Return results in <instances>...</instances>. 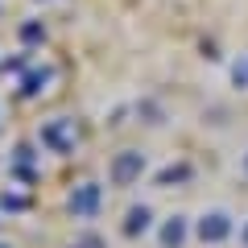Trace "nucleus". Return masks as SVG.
<instances>
[{
    "label": "nucleus",
    "mask_w": 248,
    "mask_h": 248,
    "mask_svg": "<svg viewBox=\"0 0 248 248\" xmlns=\"http://www.w3.org/2000/svg\"><path fill=\"white\" fill-rule=\"evenodd\" d=\"M79 248H99V240H95V236H87V240H83Z\"/></svg>",
    "instance_id": "11"
},
{
    "label": "nucleus",
    "mask_w": 248,
    "mask_h": 248,
    "mask_svg": "<svg viewBox=\"0 0 248 248\" xmlns=\"http://www.w3.org/2000/svg\"><path fill=\"white\" fill-rule=\"evenodd\" d=\"M99 203H104V186H99V182H83V186H75V195H71V211H75V219H91V215L99 211Z\"/></svg>",
    "instance_id": "4"
},
{
    "label": "nucleus",
    "mask_w": 248,
    "mask_h": 248,
    "mask_svg": "<svg viewBox=\"0 0 248 248\" xmlns=\"http://www.w3.org/2000/svg\"><path fill=\"white\" fill-rule=\"evenodd\" d=\"M0 207H4V211H21V207H25V199H17V195H4V199H0Z\"/></svg>",
    "instance_id": "10"
},
{
    "label": "nucleus",
    "mask_w": 248,
    "mask_h": 248,
    "mask_svg": "<svg viewBox=\"0 0 248 248\" xmlns=\"http://www.w3.org/2000/svg\"><path fill=\"white\" fill-rule=\"evenodd\" d=\"M75 141H79V128H75V120H50L42 124V145L54 153H71Z\"/></svg>",
    "instance_id": "3"
},
{
    "label": "nucleus",
    "mask_w": 248,
    "mask_h": 248,
    "mask_svg": "<svg viewBox=\"0 0 248 248\" xmlns=\"http://www.w3.org/2000/svg\"><path fill=\"white\" fill-rule=\"evenodd\" d=\"M186 236H190V219H186V215H170V219L157 228V244L161 248H182Z\"/></svg>",
    "instance_id": "5"
},
{
    "label": "nucleus",
    "mask_w": 248,
    "mask_h": 248,
    "mask_svg": "<svg viewBox=\"0 0 248 248\" xmlns=\"http://www.w3.org/2000/svg\"><path fill=\"white\" fill-rule=\"evenodd\" d=\"M232 232H236V223H232V215L223 211V207H211V211H203L195 219V236L203 240V244H223Z\"/></svg>",
    "instance_id": "2"
},
{
    "label": "nucleus",
    "mask_w": 248,
    "mask_h": 248,
    "mask_svg": "<svg viewBox=\"0 0 248 248\" xmlns=\"http://www.w3.org/2000/svg\"><path fill=\"white\" fill-rule=\"evenodd\" d=\"M54 75H50V66H42V71H29L25 79H21V95H37V91H46V83H50Z\"/></svg>",
    "instance_id": "7"
},
{
    "label": "nucleus",
    "mask_w": 248,
    "mask_h": 248,
    "mask_svg": "<svg viewBox=\"0 0 248 248\" xmlns=\"http://www.w3.org/2000/svg\"><path fill=\"white\" fill-rule=\"evenodd\" d=\"M21 37H25V42H42L46 29H42V25H21Z\"/></svg>",
    "instance_id": "9"
},
{
    "label": "nucleus",
    "mask_w": 248,
    "mask_h": 248,
    "mask_svg": "<svg viewBox=\"0 0 248 248\" xmlns=\"http://www.w3.org/2000/svg\"><path fill=\"white\" fill-rule=\"evenodd\" d=\"M0 248H4V244H0Z\"/></svg>",
    "instance_id": "14"
},
{
    "label": "nucleus",
    "mask_w": 248,
    "mask_h": 248,
    "mask_svg": "<svg viewBox=\"0 0 248 248\" xmlns=\"http://www.w3.org/2000/svg\"><path fill=\"white\" fill-rule=\"evenodd\" d=\"M240 244L248 248V223H244V228H240Z\"/></svg>",
    "instance_id": "12"
},
{
    "label": "nucleus",
    "mask_w": 248,
    "mask_h": 248,
    "mask_svg": "<svg viewBox=\"0 0 248 248\" xmlns=\"http://www.w3.org/2000/svg\"><path fill=\"white\" fill-rule=\"evenodd\" d=\"M145 170H149V161H145L141 149H120L112 157V166H108V178H112V186H133V182H141Z\"/></svg>",
    "instance_id": "1"
},
{
    "label": "nucleus",
    "mask_w": 248,
    "mask_h": 248,
    "mask_svg": "<svg viewBox=\"0 0 248 248\" xmlns=\"http://www.w3.org/2000/svg\"><path fill=\"white\" fill-rule=\"evenodd\" d=\"M244 174H248V153H244Z\"/></svg>",
    "instance_id": "13"
},
{
    "label": "nucleus",
    "mask_w": 248,
    "mask_h": 248,
    "mask_svg": "<svg viewBox=\"0 0 248 248\" xmlns=\"http://www.w3.org/2000/svg\"><path fill=\"white\" fill-rule=\"evenodd\" d=\"M186 178H190V166L178 161V166H166V170L157 174V186H174V182H186Z\"/></svg>",
    "instance_id": "8"
},
{
    "label": "nucleus",
    "mask_w": 248,
    "mask_h": 248,
    "mask_svg": "<svg viewBox=\"0 0 248 248\" xmlns=\"http://www.w3.org/2000/svg\"><path fill=\"white\" fill-rule=\"evenodd\" d=\"M153 228V211H149V207H128V215H124V236H128V240H137V236H145V232H149Z\"/></svg>",
    "instance_id": "6"
}]
</instances>
